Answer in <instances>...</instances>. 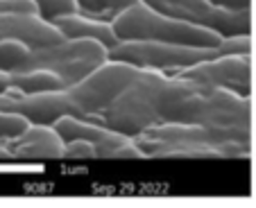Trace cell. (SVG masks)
Returning a JSON list of instances; mask_svg holds the SVG:
<instances>
[{"mask_svg": "<svg viewBox=\"0 0 256 208\" xmlns=\"http://www.w3.org/2000/svg\"><path fill=\"white\" fill-rule=\"evenodd\" d=\"M250 136L193 122H164L134 136L145 159H247Z\"/></svg>", "mask_w": 256, "mask_h": 208, "instance_id": "cell-1", "label": "cell"}, {"mask_svg": "<svg viewBox=\"0 0 256 208\" xmlns=\"http://www.w3.org/2000/svg\"><path fill=\"white\" fill-rule=\"evenodd\" d=\"M112 23L120 41L156 39V41H170V43L218 48L220 41L224 39L218 29H211L206 25L172 16L168 11L159 9L156 5H152V2H148V0H140L136 5L114 14Z\"/></svg>", "mask_w": 256, "mask_h": 208, "instance_id": "cell-2", "label": "cell"}, {"mask_svg": "<svg viewBox=\"0 0 256 208\" xmlns=\"http://www.w3.org/2000/svg\"><path fill=\"white\" fill-rule=\"evenodd\" d=\"M166 84L168 75L164 70L143 68L138 79L116 97V102L102 113L100 120L130 136H138L161 125L166 107Z\"/></svg>", "mask_w": 256, "mask_h": 208, "instance_id": "cell-3", "label": "cell"}, {"mask_svg": "<svg viewBox=\"0 0 256 208\" xmlns=\"http://www.w3.org/2000/svg\"><path fill=\"white\" fill-rule=\"evenodd\" d=\"M140 73H143L140 66H134L130 61H118V59H106L88 75H84L80 82L62 88L68 102V111L72 116L100 120L102 113L112 107L116 97L132 82L138 79Z\"/></svg>", "mask_w": 256, "mask_h": 208, "instance_id": "cell-4", "label": "cell"}, {"mask_svg": "<svg viewBox=\"0 0 256 208\" xmlns=\"http://www.w3.org/2000/svg\"><path fill=\"white\" fill-rule=\"evenodd\" d=\"M109 59V48L96 39H62L57 43L32 48L20 68H48L64 79L75 84L93 68Z\"/></svg>", "mask_w": 256, "mask_h": 208, "instance_id": "cell-5", "label": "cell"}, {"mask_svg": "<svg viewBox=\"0 0 256 208\" xmlns=\"http://www.w3.org/2000/svg\"><path fill=\"white\" fill-rule=\"evenodd\" d=\"M218 54V48H202V45H186V43H170V41L156 39H125L109 48V59L130 61L140 68L152 70H182L198 61L211 59Z\"/></svg>", "mask_w": 256, "mask_h": 208, "instance_id": "cell-6", "label": "cell"}, {"mask_svg": "<svg viewBox=\"0 0 256 208\" xmlns=\"http://www.w3.org/2000/svg\"><path fill=\"white\" fill-rule=\"evenodd\" d=\"M52 127L62 134L64 141H70V138H88L98 150V159H112V161L145 159V152L140 150V145L136 143L134 136L122 134V131L104 125L102 120L66 113V116L57 118V120L52 122Z\"/></svg>", "mask_w": 256, "mask_h": 208, "instance_id": "cell-7", "label": "cell"}, {"mask_svg": "<svg viewBox=\"0 0 256 208\" xmlns=\"http://www.w3.org/2000/svg\"><path fill=\"white\" fill-rule=\"evenodd\" d=\"M156 7L179 18L218 29L222 36L245 34L252 27V9H227L211 0H168Z\"/></svg>", "mask_w": 256, "mask_h": 208, "instance_id": "cell-8", "label": "cell"}, {"mask_svg": "<svg viewBox=\"0 0 256 208\" xmlns=\"http://www.w3.org/2000/svg\"><path fill=\"white\" fill-rule=\"evenodd\" d=\"M174 75L206 86H227L245 91L252 82V54H216L188 68H182Z\"/></svg>", "mask_w": 256, "mask_h": 208, "instance_id": "cell-9", "label": "cell"}, {"mask_svg": "<svg viewBox=\"0 0 256 208\" xmlns=\"http://www.w3.org/2000/svg\"><path fill=\"white\" fill-rule=\"evenodd\" d=\"M14 161H54L66 159V141L52 125L30 122L18 136L7 138Z\"/></svg>", "mask_w": 256, "mask_h": 208, "instance_id": "cell-10", "label": "cell"}, {"mask_svg": "<svg viewBox=\"0 0 256 208\" xmlns=\"http://www.w3.org/2000/svg\"><path fill=\"white\" fill-rule=\"evenodd\" d=\"M2 36H14L32 48L39 45H50L66 39L52 20H48L41 14H14V11L0 9V39Z\"/></svg>", "mask_w": 256, "mask_h": 208, "instance_id": "cell-11", "label": "cell"}, {"mask_svg": "<svg viewBox=\"0 0 256 208\" xmlns=\"http://www.w3.org/2000/svg\"><path fill=\"white\" fill-rule=\"evenodd\" d=\"M52 23L66 39H96L102 41L106 48H114L120 41L116 29H114L112 18H93V16H86L82 11H72V14L54 16Z\"/></svg>", "mask_w": 256, "mask_h": 208, "instance_id": "cell-12", "label": "cell"}, {"mask_svg": "<svg viewBox=\"0 0 256 208\" xmlns=\"http://www.w3.org/2000/svg\"><path fill=\"white\" fill-rule=\"evenodd\" d=\"M64 79L48 68H18L10 70V91L18 93H44L64 88Z\"/></svg>", "mask_w": 256, "mask_h": 208, "instance_id": "cell-13", "label": "cell"}, {"mask_svg": "<svg viewBox=\"0 0 256 208\" xmlns=\"http://www.w3.org/2000/svg\"><path fill=\"white\" fill-rule=\"evenodd\" d=\"M32 45L14 36H2L0 39V70H18L23 61L28 59Z\"/></svg>", "mask_w": 256, "mask_h": 208, "instance_id": "cell-14", "label": "cell"}, {"mask_svg": "<svg viewBox=\"0 0 256 208\" xmlns=\"http://www.w3.org/2000/svg\"><path fill=\"white\" fill-rule=\"evenodd\" d=\"M28 125H30V120L23 116V113L0 111V141H7V138L18 136Z\"/></svg>", "mask_w": 256, "mask_h": 208, "instance_id": "cell-15", "label": "cell"}, {"mask_svg": "<svg viewBox=\"0 0 256 208\" xmlns=\"http://www.w3.org/2000/svg\"><path fill=\"white\" fill-rule=\"evenodd\" d=\"M36 5L41 7V14L48 20L62 14H72V11H82V2L80 0H36Z\"/></svg>", "mask_w": 256, "mask_h": 208, "instance_id": "cell-16", "label": "cell"}, {"mask_svg": "<svg viewBox=\"0 0 256 208\" xmlns=\"http://www.w3.org/2000/svg\"><path fill=\"white\" fill-rule=\"evenodd\" d=\"M218 54H252V36L245 34H229L220 41Z\"/></svg>", "mask_w": 256, "mask_h": 208, "instance_id": "cell-17", "label": "cell"}, {"mask_svg": "<svg viewBox=\"0 0 256 208\" xmlns=\"http://www.w3.org/2000/svg\"><path fill=\"white\" fill-rule=\"evenodd\" d=\"M66 159H98V150L88 138L66 141Z\"/></svg>", "mask_w": 256, "mask_h": 208, "instance_id": "cell-18", "label": "cell"}, {"mask_svg": "<svg viewBox=\"0 0 256 208\" xmlns=\"http://www.w3.org/2000/svg\"><path fill=\"white\" fill-rule=\"evenodd\" d=\"M136 2H140V0H98V5L102 7V11H114V14L136 5Z\"/></svg>", "mask_w": 256, "mask_h": 208, "instance_id": "cell-19", "label": "cell"}, {"mask_svg": "<svg viewBox=\"0 0 256 208\" xmlns=\"http://www.w3.org/2000/svg\"><path fill=\"white\" fill-rule=\"evenodd\" d=\"M220 7H227V9H252V0H211Z\"/></svg>", "mask_w": 256, "mask_h": 208, "instance_id": "cell-20", "label": "cell"}, {"mask_svg": "<svg viewBox=\"0 0 256 208\" xmlns=\"http://www.w3.org/2000/svg\"><path fill=\"white\" fill-rule=\"evenodd\" d=\"M0 161H14V156H12L10 147H7L5 141H0Z\"/></svg>", "mask_w": 256, "mask_h": 208, "instance_id": "cell-21", "label": "cell"}, {"mask_svg": "<svg viewBox=\"0 0 256 208\" xmlns=\"http://www.w3.org/2000/svg\"><path fill=\"white\" fill-rule=\"evenodd\" d=\"M84 9H91V11H102V7L98 5V0H80Z\"/></svg>", "mask_w": 256, "mask_h": 208, "instance_id": "cell-22", "label": "cell"}, {"mask_svg": "<svg viewBox=\"0 0 256 208\" xmlns=\"http://www.w3.org/2000/svg\"><path fill=\"white\" fill-rule=\"evenodd\" d=\"M148 2H152V5H161V2H168V0H148Z\"/></svg>", "mask_w": 256, "mask_h": 208, "instance_id": "cell-23", "label": "cell"}]
</instances>
